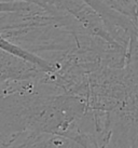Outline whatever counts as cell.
<instances>
[{"instance_id":"2","label":"cell","mask_w":138,"mask_h":148,"mask_svg":"<svg viewBox=\"0 0 138 148\" xmlns=\"http://www.w3.org/2000/svg\"><path fill=\"white\" fill-rule=\"evenodd\" d=\"M15 1H25V2H30L29 0H0V2H15Z\"/></svg>"},{"instance_id":"1","label":"cell","mask_w":138,"mask_h":148,"mask_svg":"<svg viewBox=\"0 0 138 148\" xmlns=\"http://www.w3.org/2000/svg\"><path fill=\"white\" fill-rule=\"evenodd\" d=\"M41 8L39 5L25 1H15V2H0V14L2 13H17L29 12Z\"/></svg>"}]
</instances>
